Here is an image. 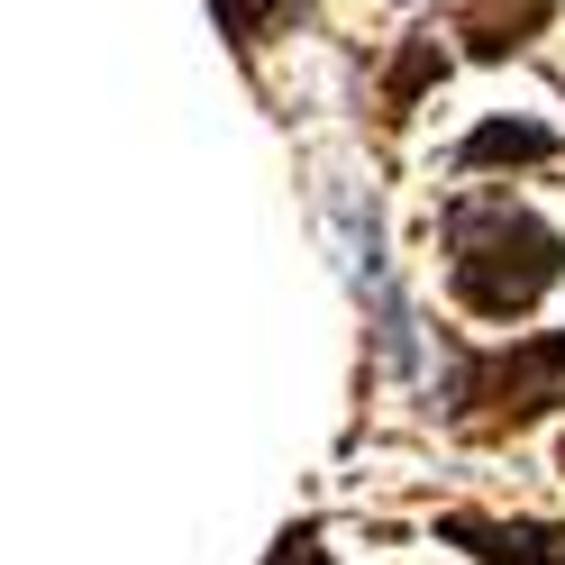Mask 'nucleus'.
Returning <instances> with one entry per match:
<instances>
[{
    "label": "nucleus",
    "instance_id": "obj_1",
    "mask_svg": "<svg viewBox=\"0 0 565 565\" xmlns=\"http://www.w3.org/2000/svg\"><path fill=\"white\" fill-rule=\"evenodd\" d=\"M447 228V292L456 310H475V320H529L556 282H565V228L539 220L529 201L511 192H466L438 210Z\"/></svg>",
    "mask_w": 565,
    "mask_h": 565
},
{
    "label": "nucleus",
    "instance_id": "obj_7",
    "mask_svg": "<svg viewBox=\"0 0 565 565\" xmlns=\"http://www.w3.org/2000/svg\"><path fill=\"white\" fill-rule=\"evenodd\" d=\"M210 10H220V38H228L237 55H256V46L274 38V28H282V19H292V10H301V0H210Z\"/></svg>",
    "mask_w": 565,
    "mask_h": 565
},
{
    "label": "nucleus",
    "instance_id": "obj_2",
    "mask_svg": "<svg viewBox=\"0 0 565 565\" xmlns=\"http://www.w3.org/2000/svg\"><path fill=\"white\" fill-rule=\"evenodd\" d=\"M565 402V329L520 338V347H447L438 411L466 438H511L529 419H547Z\"/></svg>",
    "mask_w": 565,
    "mask_h": 565
},
{
    "label": "nucleus",
    "instance_id": "obj_8",
    "mask_svg": "<svg viewBox=\"0 0 565 565\" xmlns=\"http://www.w3.org/2000/svg\"><path fill=\"white\" fill-rule=\"evenodd\" d=\"M265 565H338V556H329V539H320V520H292V529L274 539Z\"/></svg>",
    "mask_w": 565,
    "mask_h": 565
},
{
    "label": "nucleus",
    "instance_id": "obj_6",
    "mask_svg": "<svg viewBox=\"0 0 565 565\" xmlns=\"http://www.w3.org/2000/svg\"><path fill=\"white\" fill-rule=\"evenodd\" d=\"M438 74H447V46H438V38H411V46L393 55V74H383V119H402Z\"/></svg>",
    "mask_w": 565,
    "mask_h": 565
},
{
    "label": "nucleus",
    "instance_id": "obj_5",
    "mask_svg": "<svg viewBox=\"0 0 565 565\" xmlns=\"http://www.w3.org/2000/svg\"><path fill=\"white\" fill-rule=\"evenodd\" d=\"M547 28V0H466V38L475 55H520Z\"/></svg>",
    "mask_w": 565,
    "mask_h": 565
},
{
    "label": "nucleus",
    "instance_id": "obj_4",
    "mask_svg": "<svg viewBox=\"0 0 565 565\" xmlns=\"http://www.w3.org/2000/svg\"><path fill=\"white\" fill-rule=\"evenodd\" d=\"M565 156V137L556 128H539V119H483L466 147H456V173H520V164H556Z\"/></svg>",
    "mask_w": 565,
    "mask_h": 565
},
{
    "label": "nucleus",
    "instance_id": "obj_3",
    "mask_svg": "<svg viewBox=\"0 0 565 565\" xmlns=\"http://www.w3.org/2000/svg\"><path fill=\"white\" fill-rule=\"evenodd\" d=\"M438 547H466L475 565H565V520H483V511H447Z\"/></svg>",
    "mask_w": 565,
    "mask_h": 565
}]
</instances>
